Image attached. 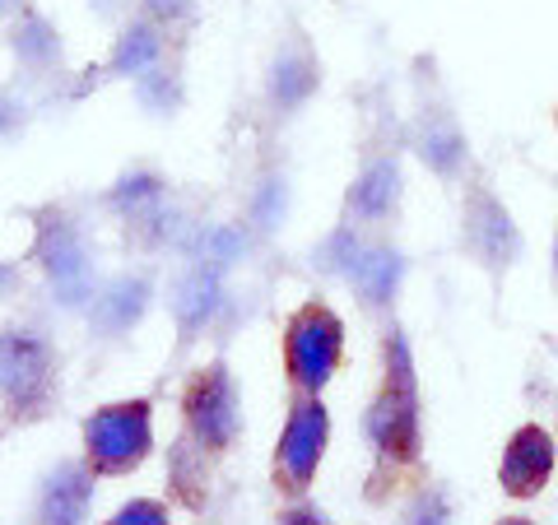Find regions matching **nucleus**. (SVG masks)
Masks as SVG:
<instances>
[{"mask_svg": "<svg viewBox=\"0 0 558 525\" xmlns=\"http://www.w3.org/2000/svg\"><path fill=\"white\" fill-rule=\"evenodd\" d=\"M363 442L373 447V484L391 488L424 461V391H418L414 344L400 326L381 330V377L363 405Z\"/></svg>", "mask_w": 558, "mask_h": 525, "instance_id": "f257e3e1", "label": "nucleus"}, {"mask_svg": "<svg viewBox=\"0 0 558 525\" xmlns=\"http://www.w3.org/2000/svg\"><path fill=\"white\" fill-rule=\"evenodd\" d=\"M33 242H28V266L47 279L51 303L61 312H89L98 293V252L84 219L61 200L33 205L28 209Z\"/></svg>", "mask_w": 558, "mask_h": 525, "instance_id": "f03ea898", "label": "nucleus"}, {"mask_svg": "<svg viewBox=\"0 0 558 525\" xmlns=\"http://www.w3.org/2000/svg\"><path fill=\"white\" fill-rule=\"evenodd\" d=\"M344 317L326 297H303L279 326V358L293 395H322L344 367Z\"/></svg>", "mask_w": 558, "mask_h": 525, "instance_id": "7ed1b4c3", "label": "nucleus"}, {"mask_svg": "<svg viewBox=\"0 0 558 525\" xmlns=\"http://www.w3.org/2000/svg\"><path fill=\"white\" fill-rule=\"evenodd\" d=\"M61 354L38 330H0V405L10 424H38L57 410Z\"/></svg>", "mask_w": 558, "mask_h": 525, "instance_id": "20e7f679", "label": "nucleus"}, {"mask_svg": "<svg viewBox=\"0 0 558 525\" xmlns=\"http://www.w3.org/2000/svg\"><path fill=\"white\" fill-rule=\"evenodd\" d=\"M80 456L94 479H126L154 456V400L126 395L98 405L80 424Z\"/></svg>", "mask_w": 558, "mask_h": 525, "instance_id": "39448f33", "label": "nucleus"}, {"mask_svg": "<svg viewBox=\"0 0 558 525\" xmlns=\"http://www.w3.org/2000/svg\"><path fill=\"white\" fill-rule=\"evenodd\" d=\"M182 410V437L191 447H201L209 461L229 456L242 437V391L229 358H209L201 367H191L178 395Z\"/></svg>", "mask_w": 558, "mask_h": 525, "instance_id": "423d86ee", "label": "nucleus"}, {"mask_svg": "<svg viewBox=\"0 0 558 525\" xmlns=\"http://www.w3.org/2000/svg\"><path fill=\"white\" fill-rule=\"evenodd\" d=\"M461 252L494 284H502L517 270V260L526 256V233H521L508 200L488 186L484 172H470L461 186Z\"/></svg>", "mask_w": 558, "mask_h": 525, "instance_id": "0eeeda50", "label": "nucleus"}, {"mask_svg": "<svg viewBox=\"0 0 558 525\" xmlns=\"http://www.w3.org/2000/svg\"><path fill=\"white\" fill-rule=\"evenodd\" d=\"M330 451V410L322 395H293L289 414L279 424L275 437V456H270V484L275 493H284L289 502H299L312 493L322 465Z\"/></svg>", "mask_w": 558, "mask_h": 525, "instance_id": "6e6552de", "label": "nucleus"}, {"mask_svg": "<svg viewBox=\"0 0 558 525\" xmlns=\"http://www.w3.org/2000/svg\"><path fill=\"white\" fill-rule=\"evenodd\" d=\"M410 149L438 182H461L465 178V163H470L465 126H461V117L451 112L447 94L433 80L428 84L418 80V102H414V117H410Z\"/></svg>", "mask_w": 558, "mask_h": 525, "instance_id": "1a4fd4ad", "label": "nucleus"}, {"mask_svg": "<svg viewBox=\"0 0 558 525\" xmlns=\"http://www.w3.org/2000/svg\"><path fill=\"white\" fill-rule=\"evenodd\" d=\"M400 205H405V168H400L396 149H368L354 172V182L344 186V223H359L368 233H381L396 223Z\"/></svg>", "mask_w": 558, "mask_h": 525, "instance_id": "9d476101", "label": "nucleus"}, {"mask_svg": "<svg viewBox=\"0 0 558 525\" xmlns=\"http://www.w3.org/2000/svg\"><path fill=\"white\" fill-rule=\"evenodd\" d=\"M260 94H266V108L275 117H299L307 102L322 94V57H317V47H312V38L299 24L279 38L275 57L266 65Z\"/></svg>", "mask_w": 558, "mask_h": 525, "instance_id": "9b49d317", "label": "nucleus"}, {"mask_svg": "<svg viewBox=\"0 0 558 525\" xmlns=\"http://www.w3.org/2000/svg\"><path fill=\"white\" fill-rule=\"evenodd\" d=\"M558 465V442L545 424H517L498 456V488L517 502H531L549 488Z\"/></svg>", "mask_w": 558, "mask_h": 525, "instance_id": "f8f14e48", "label": "nucleus"}, {"mask_svg": "<svg viewBox=\"0 0 558 525\" xmlns=\"http://www.w3.org/2000/svg\"><path fill=\"white\" fill-rule=\"evenodd\" d=\"M154 293H159V279L154 270H121L112 279H102L94 303H89V330L98 340H126L131 330L149 317Z\"/></svg>", "mask_w": 558, "mask_h": 525, "instance_id": "ddd939ff", "label": "nucleus"}, {"mask_svg": "<svg viewBox=\"0 0 558 525\" xmlns=\"http://www.w3.org/2000/svg\"><path fill=\"white\" fill-rule=\"evenodd\" d=\"M229 307V274L186 266L168 289V312L172 326H178V354H186L209 326L219 321V312Z\"/></svg>", "mask_w": 558, "mask_h": 525, "instance_id": "4468645a", "label": "nucleus"}, {"mask_svg": "<svg viewBox=\"0 0 558 525\" xmlns=\"http://www.w3.org/2000/svg\"><path fill=\"white\" fill-rule=\"evenodd\" d=\"M94 506V469L84 456H61L47 465L33 493V525H84Z\"/></svg>", "mask_w": 558, "mask_h": 525, "instance_id": "2eb2a0df", "label": "nucleus"}, {"mask_svg": "<svg viewBox=\"0 0 558 525\" xmlns=\"http://www.w3.org/2000/svg\"><path fill=\"white\" fill-rule=\"evenodd\" d=\"M405 270H410L405 252H400L391 237L373 233L368 242H363V252H359V260H354V270H349L344 284H349L354 303L368 312V317H381V312L396 307L400 284H405Z\"/></svg>", "mask_w": 558, "mask_h": 525, "instance_id": "dca6fc26", "label": "nucleus"}, {"mask_svg": "<svg viewBox=\"0 0 558 525\" xmlns=\"http://www.w3.org/2000/svg\"><path fill=\"white\" fill-rule=\"evenodd\" d=\"M168 33L159 24H149L145 14H135V20H126L117 28V38L108 47V61H102V75L108 80H140V75H149L154 65H159L163 57H172L168 51Z\"/></svg>", "mask_w": 558, "mask_h": 525, "instance_id": "f3484780", "label": "nucleus"}, {"mask_svg": "<svg viewBox=\"0 0 558 525\" xmlns=\"http://www.w3.org/2000/svg\"><path fill=\"white\" fill-rule=\"evenodd\" d=\"M5 47H10V57L28 70V75H51V70H61V61H65V38H61V28L51 24L38 5H24V10L10 20Z\"/></svg>", "mask_w": 558, "mask_h": 525, "instance_id": "a211bd4d", "label": "nucleus"}, {"mask_svg": "<svg viewBox=\"0 0 558 525\" xmlns=\"http://www.w3.org/2000/svg\"><path fill=\"white\" fill-rule=\"evenodd\" d=\"M247 223H191V233L182 237V256L186 266H201V270H215V274H229L242 256H247Z\"/></svg>", "mask_w": 558, "mask_h": 525, "instance_id": "6ab92c4d", "label": "nucleus"}, {"mask_svg": "<svg viewBox=\"0 0 558 525\" xmlns=\"http://www.w3.org/2000/svg\"><path fill=\"white\" fill-rule=\"evenodd\" d=\"M163 200H168V178H163L159 168H145V163H140V168H126L108 191H102V205H108L121 223L140 219L145 209L163 205Z\"/></svg>", "mask_w": 558, "mask_h": 525, "instance_id": "aec40b11", "label": "nucleus"}, {"mask_svg": "<svg viewBox=\"0 0 558 525\" xmlns=\"http://www.w3.org/2000/svg\"><path fill=\"white\" fill-rule=\"evenodd\" d=\"M289 178L279 168H266L260 178L252 182V196H247V233L252 237H275L289 219Z\"/></svg>", "mask_w": 558, "mask_h": 525, "instance_id": "412c9836", "label": "nucleus"}, {"mask_svg": "<svg viewBox=\"0 0 558 525\" xmlns=\"http://www.w3.org/2000/svg\"><path fill=\"white\" fill-rule=\"evenodd\" d=\"M135 98L145 102V112L154 117H178L182 102H186V80H182V61L178 57H163L149 75L135 80Z\"/></svg>", "mask_w": 558, "mask_h": 525, "instance_id": "4be33fe9", "label": "nucleus"}, {"mask_svg": "<svg viewBox=\"0 0 558 525\" xmlns=\"http://www.w3.org/2000/svg\"><path fill=\"white\" fill-rule=\"evenodd\" d=\"M373 233L368 229H359V223H336L317 247H312V270L326 274V279H349V270H354V260L363 252V242H368Z\"/></svg>", "mask_w": 558, "mask_h": 525, "instance_id": "5701e85b", "label": "nucleus"}, {"mask_svg": "<svg viewBox=\"0 0 558 525\" xmlns=\"http://www.w3.org/2000/svg\"><path fill=\"white\" fill-rule=\"evenodd\" d=\"M205 475H209V456L201 447H191L186 437H178L168 451V484L186 506H201L205 502Z\"/></svg>", "mask_w": 558, "mask_h": 525, "instance_id": "b1692460", "label": "nucleus"}, {"mask_svg": "<svg viewBox=\"0 0 558 525\" xmlns=\"http://www.w3.org/2000/svg\"><path fill=\"white\" fill-rule=\"evenodd\" d=\"M396 525H451V498L442 484H418L410 502L400 506V521Z\"/></svg>", "mask_w": 558, "mask_h": 525, "instance_id": "393cba45", "label": "nucleus"}, {"mask_svg": "<svg viewBox=\"0 0 558 525\" xmlns=\"http://www.w3.org/2000/svg\"><path fill=\"white\" fill-rule=\"evenodd\" d=\"M196 10H201L196 0H140V14H145L149 24H159L168 38L196 24Z\"/></svg>", "mask_w": 558, "mask_h": 525, "instance_id": "a878e982", "label": "nucleus"}, {"mask_svg": "<svg viewBox=\"0 0 558 525\" xmlns=\"http://www.w3.org/2000/svg\"><path fill=\"white\" fill-rule=\"evenodd\" d=\"M102 525H172V506L163 498H131Z\"/></svg>", "mask_w": 558, "mask_h": 525, "instance_id": "bb28decb", "label": "nucleus"}, {"mask_svg": "<svg viewBox=\"0 0 558 525\" xmlns=\"http://www.w3.org/2000/svg\"><path fill=\"white\" fill-rule=\"evenodd\" d=\"M28 126V102L20 94H10V89H0V139L5 135H20Z\"/></svg>", "mask_w": 558, "mask_h": 525, "instance_id": "cd10ccee", "label": "nucleus"}, {"mask_svg": "<svg viewBox=\"0 0 558 525\" xmlns=\"http://www.w3.org/2000/svg\"><path fill=\"white\" fill-rule=\"evenodd\" d=\"M275 525H336V521H330V516L322 512V506H317V502H307V498H299V502H289V506H284V512H279V516H275Z\"/></svg>", "mask_w": 558, "mask_h": 525, "instance_id": "c85d7f7f", "label": "nucleus"}, {"mask_svg": "<svg viewBox=\"0 0 558 525\" xmlns=\"http://www.w3.org/2000/svg\"><path fill=\"white\" fill-rule=\"evenodd\" d=\"M24 289V260H0V303Z\"/></svg>", "mask_w": 558, "mask_h": 525, "instance_id": "c756f323", "label": "nucleus"}, {"mask_svg": "<svg viewBox=\"0 0 558 525\" xmlns=\"http://www.w3.org/2000/svg\"><path fill=\"white\" fill-rule=\"evenodd\" d=\"M24 5H33V0H0V20H14Z\"/></svg>", "mask_w": 558, "mask_h": 525, "instance_id": "7c9ffc66", "label": "nucleus"}, {"mask_svg": "<svg viewBox=\"0 0 558 525\" xmlns=\"http://www.w3.org/2000/svg\"><path fill=\"white\" fill-rule=\"evenodd\" d=\"M498 525H535V521H531V516H502Z\"/></svg>", "mask_w": 558, "mask_h": 525, "instance_id": "2f4dec72", "label": "nucleus"}, {"mask_svg": "<svg viewBox=\"0 0 558 525\" xmlns=\"http://www.w3.org/2000/svg\"><path fill=\"white\" fill-rule=\"evenodd\" d=\"M554 284H558V229H554Z\"/></svg>", "mask_w": 558, "mask_h": 525, "instance_id": "473e14b6", "label": "nucleus"}]
</instances>
